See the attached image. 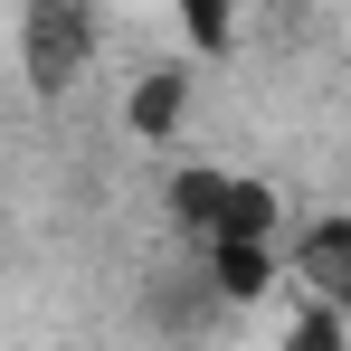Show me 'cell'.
Segmentation results:
<instances>
[{"instance_id": "2", "label": "cell", "mask_w": 351, "mask_h": 351, "mask_svg": "<svg viewBox=\"0 0 351 351\" xmlns=\"http://www.w3.org/2000/svg\"><path fill=\"white\" fill-rule=\"evenodd\" d=\"M95 58H105L95 0H19V86H29L38 105L76 95V86L95 76Z\"/></svg>"}, {"instance_id": "1", "label": "cell", "mask_w": 351, "mask_h": 351, "mask_svg": "<svg viewBox=\"0 0 351 351\" xmlns=\"http://www.w3.org/2000/svg\"><path fill=\"white\" fill-rule=\"evenodd\" d=\"M162 209H171L180 247H209V237H285V199L266 180L228 171V162H180L162 180Z\"/></svg>"}, {"instance_id": "6", "label": "cell", "mask_w": 351, "mask_h": 351, "mask_svg": "<svg viewBox=\"0 0 351 351\" xmlns=\"http://www.w3.org/2000/svg\"><path fill=\"white\" fill-rule=\"evenodd\" d=\"M237 10H247V0H171V19H180V38H190V58H228Z\"/></svg>"}, {"instance_id": "7", "label": "cell", "mask_w": 351, "mask_h": 351, "mask_svg": "<svg viewBox=\"0 0 351 351\" xmlns=\"http://www.w3.org/2000/svg\"><path fill=\"white\" fill-rule=\"evenodd\" d=\"M276 351H351V323L332 313V304L294 294V313H285V342H276Z\"/></svg>"}, {"instance_id": "5", "label": "cell", "mask_w": 351, "mask_h": 351, "mask_svg": "<svg viewBox=\"0 0 351 351\" xmlns=\"http://www.w3.org/2000/svg\"><path fill=\"white\" fill-rule=\"evenodd\" d=\"M190 95H199V66H180V58L143 66V76L123 86V133H133V143H180Z\"/></svg>"}, {"instance_id": "3", "label": "cell", "mask_w": 351, "mask_h": 351, "mask_svg": "<svg viewBox=\"0 0 351 351\" xmlns=\"http://www.w3.org/2000/svg\"><path fill=\"white\" fill-rule=\"evenodd\" d=\"M276 247H285L294 294H313V304H332V313H342V294H351V209H323V219L285 228Z\"/></svg>"}, {"instance_id": "4", "label": "cell", "mask_w": 351, "mask_h": 351, "mask_svg": "<svg viewBox=\"0 0 351 351\" xmlns=\"http://www.w3.org/2000/svg\"><path fill=\"white\" fill-rule=\"evenodd\" d=\"M190 256H199V276H209L219 304H266V294L285 285V247L276 237H209Z\"/></svg>"}]
</instances>
